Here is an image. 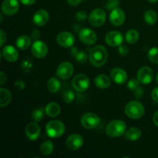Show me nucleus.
I'll return each mask as SVG.
<instances>
[{
	"instance_id": "aec40b11",
	"label": "nucleus",
	"mask_w": 158,
	"mask_h": 158,
	"mask_svg": "<svg viewBox=\"0 0 158 158\" xmlns=\"http://www.w3.org/2000/svg\"><path fill=\"white\" fill-rule=\"evenodd\" d=\"M2 56L6 61L14 63L18 60L19 52L15 47L9 45L2 49Z\"/></svg>"
},
{
	"instance_id": "0eeeda50",
	"label": "nucleus",
	"mask_w": 158,
	"mask_h": 158,
	"mask_svg": "<svg viewBox=\"0 0 158 158\" xmlns=\"http://www.w3.org/2000/svg\"><path fill=\"white\" fill-rule=\"evenodd\" d=\"M100 117L94 113H86L83 114L80 119L82 126L86 129H94L97 127L100 123Z\"/></svg>"
},
{
	"instance_id": "c756f323",
	"label": "nucleus",
	"mask_w": 158,
	"mask_h": 158,
	"mask_svg": "<svg viewBox=\"0 0 158 158\" xmlns=\"http://www.w3.org/2000/svg\"><path fill=\"white\" fill-rule=\"evenodd\" d=\"M157 15L155 11L154 10H148L144 13V21L148 25H154L157 22Z\"/></svg>"
},
{
	"instance_id": "f257e3e1",
	"label": "nucleus",
	"mask_w": 158,
	"mask_h": 158,
	"mask_svg": "<svg viewBox=\"0 0 158 158\" xmlns=\"http://www.w3.org/2000/svg\"><path fill=\"white\" fill-rule=\"evenodd\" d=\"M108 54L106 49L102 45H98L90 50L89 60L91 64L96 67H100L106 63Z\"/></svg>"
},
{
	"instance_id": "49530a36",
	"label": "nucleus",
	"mask_w": 158,
	"mask_h": 158,
	"mask_svg": "<svg viewBox=\"0 0 158 158\" xmlns=\"http://www.w3.org/2000/svg\"><path fill=\"white\" fill-rule=\"evenodd\" d=\"M15 86H18L19 89H22L25 86V83H23V81H21V80H19V81H17L16 83H15Z\"/></svg>"
},
{
	"instance_id": "a18cd8bd",
	"label": "nucleus",
	"mask_w": 158,
	"mask_h": 158,
	"mask_svg": "<svg viewBox=\"0 0 158 158\" xmlns=\"http://www.w3.org/2000/svg\"><path fill=\"white\" fill-rule=\"evenodd\" d=\"M153 123L158 127V111L154 114V117H153Z\"/></svg>"
},
{
	"instance_id": "a211bd4d",
	"label": "nucleus",
	"mask_w": 158,
	"mask_h": 158,
	"mask_svg": "<svg viewBox=\"0 0 158 158\" xmlns=\"http://www.w3.org/2000/svg\"><path fill=\"white\" fill-rule=\"evenodd\" d=\"M40 132H41V130L36 122L28 123L25 129V134L27 138L30 140H37L40 137Z\"/></svg>"
},
{
	"instance_id": "a878e982",
	"label": "nucleus",
	"mask_w": 158,
	"mask_h": 158,
	"mask_svg": "<svg viewBox=\"0 0 158 158\" xmlns=\"http://www.w3.org/2000/svg\"><path fill=\"white\" fill-rule=\"evenodd\" d=\"M71 53L78 63H84L87 60V53L85 51L79 50L77 48L72 47L71 48Z\"/></svg>"
},
{
	"instance_id": "dca6fc26",
	"label": "nucleus",
	"mask_w": 158,
	"mask_h": 158,
	"mask_svg": "<svg viewBox=\"0 0 158 158\" xmlns=\"http://www.w3.org/2000/svg\"><path fill=\"white\" fill-rule=\"evenodd\" d=\"M110 21L115 26H120L125 22V13L120 8L117 7L111 10L110 13Z\"/></svg>"
},
{
	"instance_id": "2eb2a0df",
	"label": "nucleus",
	"mask_w": 158,
	"mask_h": 158,
	"mask_svg": "<svg viewBox=\"0 0 158 158\" xmlns=\"http://www.w3.org/2000/svg\"><path fill=\"white\" fill-rule=\"evenodd\" d=\"M105 41L110 46H119L123 43V35L118 31H110L105 36Z\"/></svg>"
},
{
	"instance_id": "de8ad7c7",
	"label": "nucleus",
	"mask_w": 158,
	"mask_h": 158,
	"mask_svg": "<svg viewBox=\"0 0 158 158\" xmlns=\"http://www.w3.org/2000/svg\"><path fill=\"white\" fill-rule=\"evenodd\" d=\"M148 1L151 3H155V2H157L158 0H148Z\"/></svg>"
},
{
	"instance_id": "4c0bfd02",
	"label": "nucleus",
	"mask_w": 158,
	"mask_h": 158,
	"mask_svg": "<svg viewBox=\"0 0 158 158\" xmlns=\"http://www.w3.org/2000/svg\"><path fill=\"white\" fill-rule=\"evenodd\" d=\"M118 52L121 56H126L129 52V49H128V47L127 46L121 44L120 46H119Z\"/></svg>"
},
{
	"instance_id": "5701e85b",
	"label": "nucleus",
	"mask_w": 158,
	"mask_h": 158,
	"mask_svg": "<svg viewBox=\"0 0 158 158\" xmlns=\"http://www.w3.org/2000/svg\"><path fill=\"white\" fill-rule=\"evenodd\" d=\"M31 43H32V41H31L30 37L26 35H22L19 36L15 41L16 46L21 50L27 49L31 46Z\"/></svg>"
},
{
	"instance_id": "f3484780",
	"label": "nucleus",
	"mask_w": 158,
	"mask_h": 158,
	"mask_svg": "<svg viewBox=\"0 0 158 158\" xmlns=\"http://www.w3.org/2000/svg\"><path fill=\"white\" fill-rule=\"evenodd\" d=\"M110 78L117 84L122 85L127 80V73L121 68H114L110 71Z\"/></svg>"
},
{
	"instance_id": "58836bf2",
	"label": "nucleus",
	"mask_w": 158,
	"mask_h": 158,
	"mask_svg": "<svg viewBox=\"0 0 158 158\" xmlns=\"http://www.w3.org/2000/svg\"><path fill=\"white\" fill-rule=\"evenodd\" d=\"M6 41V34L3 31V29L0 30V46L2 47L4 46V43Z\"/></svg>"
},
{
	"instance_id": "79ce46f5",
	"label": "nucleus",
	"mask_w": 158,
	"mask_h": 158,
	"mask_svg": "<svg viewBox=\"0 0 158 158\" xmlns=\"http://www.w3.org/2000/svg\"><path fill=\"white\" fill-rule=\"evenodd\" d=\"M6 79L7 78H6V74L2 71H1V73H0V85L4 84L5 82L6 81Z\"/></svg>"
},
{
	"instance_id": "6e6552de",
	"label": "nucleus",
	"mask_w": 158,
	"mask_h": 158,
	"mask_svg": "<svg viewBox=\"0 0 158 158\" xmlns=\"http://www.w3.org/2000/svg\"><path fill=\"white\" fill-rule=\"evenodd\" d=\"M74 72V67L69 62H63L60 63L56 69V76L62 80L70 78Z\"/></svg>"
},
{
	"instance_id": "b1692460",
	"label": "nucleus",
	"mask_w": 158,
	"mask_h": 158,
	"mask_svg": "<svg viewBox=\"0 0 158 158\" xmlns=\"http://www.w3.org/2000/svg\"><path fill=\"white\" fill-rule=\"evenodd\" d=\"M142 135V132L139 128L131 127L125 133V138L131 141H136L139 140Z\"/></svg>"
},
{
	"instance_id": "39448f33",
	"label": "nucleus",
	"mask_w": 158,
	"mask_h": 158,
	"mask_svg": "<svg viewBox=\"0 0 158 158\" xmlns=\"http://www.w3.org/2000/svg\"><path fill=\"white\" fill-rule=\"evenodd\" d=\"M90 81L89 77L85 74H77L72 80V86L77 92H85L89 88Z\"/></svg>"
},
{
	"instance_id": "412c9836",
	"label": "nucleus",
	"mask_w": 158,
	"mask_h": 158,
	"mask_svg": "<svg viewBox=\"0 0 158 158\" xmlns=\"http://www.w3.org/2000/svg\"><path fill=\"white\" fill-rule=\"evenodd\" d=\"M94 83L100 89H106L110 86V78L105 74H100L94 79Z\"/></svg>"
},
{
	"instance_id": "393cba45",
	"label": "nucleus",
	"mask_w": 158,
	"mask_h": 158,
	"mask_svg": "<svg viewBox=\"0 0 158 158\" xmlns=\"http://www.w3.org/2000/svg\"><path fill=\"white\" fill-rule=\"evenodd\" d=\"M12 95L9 89L6 88H0V106L4 107L10 103Z\"/></svg>"
},
{
	"instance_id": "e433bc0d",
	"label": "nucleus",
	"mask_w": 158,
	"mask_h": 158,
	"mask_svg": "<svg viewBox=\"0 0 158 158\" xmlns=\"http://www.w3.org/2000/svg\"><path fill=\"white\" fill-rule=\"evenodd\" d=\"M134 97H135L136 99H140L143 95V88H141L140 86H138L137 89L134 90Z\"/></svg>"
},
{
	"instance_id": "f704fd0d",
	"label": "nucleus",
	"mask_w": 158,
	"mask_h": 158,
	"mask_svg": "<svg viewBox=\"0 0 158 158\" xmlns=\"http://www.w3.org/2000/svg\"><path fill=\"white\" fill-rule=\"evenodd\" d=\"M139 85H140V82L138 81L137 79H131V80H130L129 81H128L127 88L129 89H131V90L134 91V89H137L138 86H140Z\"/></svg>"
},
{
	"instance_id": "c03bdc74",
	"label": "nucleus",
	"mask_w": 158,
	"mask_h": 158,
	"mask_svg": "<svg viewBox=\"0 0 158 158\" xmlns=\"http://www.w3.org/2000/svg\"><path fill=\"white\" fill-rule=\"evenodd\" d=\"M82 0H67V2L69 3L70 6H76L77 5L80 4Z\"/></svg>"
},
{
	"instance_id": "ea45409f",
	"label": "nucleus",
	"mask_w": 158,
	"mask_h": 158,
	"mask_svg": "<svg viewBox=\"0 0 158 158\" xmlns=\"http://www.w3.org/2000/svg\"><path fill=\"white\" fill-rule=\"evenodd\" d=\"M31 37H32V40H38L39 38L40 37V31L37 30V29H34L32 32H31Z\"/></svg>"
},
{
	"instance_id": "f03ea898",
	"label": "nucleus",
	"mask_w": 158,
	"mask_h": 158,
	"mask_svg": "<svg viewBox=\"0 0 158 158\" xmlns=\"http://www.w3.org/2000/svg\"><path fill=\"white\" fill-rule=\"evenodd\" d=\"M127 124L121 120H114L110 122L106 127V135L110 137H118L126 133Z\"/></svg>"
},
{
	"instance_id": "20e7f679",
	"label": "nucleus",
	"mask_w": 158,
	"mask_h": 158,
	"mask_svg": "<svg viewBox=\"0 0 158 158\" xmlns=\"http://www.w3.org/2000/svg\"><path fill=\"white\" fill-rule=\"evenodd\" d=\"M46 132L49 137L58 138V137L63 136L64 134L65 125L60 120H51L46 124Z\"/></svg>"
},
{
	"instance_id": "72a5a7b5",
	"label": "nucleus",
	"mask_w": 158,
	"mask_h": 158,
	"mask_svg": "<svg viewBox=\"0 0 158 158\" xmlns=\"http://www.w3.org/2000/svg\"><path fill=\"white\" fill-rule=\"evenodd\" d=\"M119 4H120V1L119 0H107L106 2V8L108 10H113L115 8L118 7Z\"/></svg>"
},
{
	"instance_id": "473e14b6",
	"label": "nucleus",
	"mask_w": 158,
	"mask_h": 158,
	"mask_svg": "<svg viewBox=\"0 0 158 158\" xmlns=\"http://www.w3.org/2000/svg\"><path fill=\"white\" fill-rule=\"evenodd\" d=\"M63 100L65 101V103H71L74 100V98H75V94L73 92L71 89H67V90L65 91L63 93Z\"/></svg>"
},
{
	"instance_id": "6ab92c4d",
	"label": "nucleus",
	"mask_w": 158,
	"mask_h": 158,
	"mask_svg": "<svg viewBox=\"0 0 158 158\" xmlns=\"http://www.w3.org/2000/svg\"><path fill=\"white\" fill-rule=\"evenodd\" d=\"M49 15L45 9H39L33 15V23L37 26H43L48 23Z\"/></svg>"
},
{
	"instance_id": "7ed1b4c3",
	"label": "nucleus",
	"mask_w": 158,
	"mask_h": 158,
	"mask_svg": "<svg viewBox=\"0 0 158 158\" xmlns=\"http://www.w3.org/2000/svg\"><path fill=\"white\" fill-rule=\"evenodd\" d=\"M125 113L130 118L134 120L140 119L144 114V106L140 102L137 100H133L126 105Z\"/></svg>"
},
{
	"instance_id": "f8f14e48",
	"label": "nucleus",
	"mask_w": 158,
	"mask_h": 158,
	"mask_svg": "<svg viewBox=\"0 0 158 158\" xmlns=\"http://www.w3.org/2000/svg\"><path fill=\"white\" fill-rule=\"evenodd\" d=\"M56 41L62 47H72L75 43V36L69 32H62L57 35Z\"/></svg>"
},
{
	"instance_id": "1a4fd4ad",
	"label": "nucleus",
	"mask_w": 158,
	"mask_h": 158,
	"mask_svg": "<svg viewBox=\"0 0 158 158\" xmlns=\"http://www.w3.org/2000/svg\"><path fill=\"white\" fill-rule=\"evenodd\" d=\"M154 71L148 66H143L138 70L137 79L141 84H149L154 80Z\"/></svg>"
},
{
	"instance_id": "423d86ee",
	"label": "nucleus",
	"mask_w": 158,
	"mask_h": 158,
	"mask_svg": "<svg viewBox=\"0 0 158 158\" xmlns=\"http://www.w3.org/2000/svg\"><path fill=\"white\" fill-rule=\"evenodd\" d=\"M106 12L103 9L97 8L93 10L89 15V23L94 27H99L104 24L106 21Z\"/></svg>"
},
{
	"instance_id": "a19ab883",
	"label": "nucleus",
	"mask_w": 158,
	"mask_h": 158,
	"mask_svg": "<svg viewBox=\"0 0 158 158\" xmlns=\"http://www.w3.org/2000/svg\"><path fill=\"white\" fill-rule=\"evenodd\" d=\"M151 97H152V99L154 101L158 103V86L153 89L152 93H151Z\"/></svg>"
},
{
	"instance_id": "c9c22d12",
	"label": "nucleus",
	"mask_w": 158,
	"mask_h": 158,
	"mask_svg": "<svg viewBox=\"0 0 158 158\" xmlns=\"http://www.w3.org/2000/svg\"><path fill=\"white\" fill-rule=\"evenodd\" d=\"M86 18H87V14L84 11H80L76 14V19L79 22H84L86 19Z\"/></svg>"
},
{
	"instance_id": "cd10ccee",
	"label": "nucleus",
	"mask_w": 158,
	"mask_h": 158,
	"mask_svg": "<svg viewBox=\"0 0 158 158\" xmlns=\"http://www.w3.org/2000/svg\"><path fill=\"white\" fill-rule=\"evenodd\" d=\"M139 37H140V35H139L138 31L135 29H130L125 35V40L130 44H134L138 41Z\"/></svg>"
},
{
	"instance_id": "2f4dec72",
	"label": "nucleus",
	"mask_w": 158,
	"mask_h": 158,
	"mask_svg": "<svg viewBox=\"0 0 158 158\" xmlns=\"http://www.w3.org/2000/svg\"><path fill=\"white\" fill-rule=\"evenodd\" d=\"M148 59L150 61L155 64H158V48L153 47L148 52Z\"/></svg>"
},
{
	"instance_id": "bb28decb",
	"label": "nucleus",
	"mask_w": 158,
	"mask_h": 158,
	"mask_svg": "<svg viewBox=\"0 0 158 158\" xmlns=\"http://www.w3.org/2000/svg\"><path fill=\"white\" fill-rule=\"evenodd\" d=\"M47 88L49 92L55 93L59 92V90L61 88V83L60 81L56 77H51L47 82Z\"/></svg>"
},
{
	"instance_id": "4be33fe9",
	"label": "nucleus",
	"mask_w": 158,
	"mask_h": 158,
	"mask_svg": "<svg viewBox=\"0 0 158 158\" xmlns=\"http://www.w3.org/2000/svg\"><path fill=\"white\" fill-rule=\"evenodd\" d=\"M45 110H46V115L50 117H56L60 115V112H61V108L58 103H55V102H51L46 105Z\"/></svg>"
},
{
	"instance_id": "9d476101",
	"label": "nucleus",
	"mask_w": 158,
	"mask_h": 158,
	"mask_svg": "<svg viewBox=\"0 0 158 158\" xmlns=\"http://www.w3.org/2000/svg\"><path fill=\"white\" fill-rule=\"evenodd\" d=\"M79 38L85 45L91 46L97 41V35L95 32L89 28H83L79 32Z\"/></svg>"
},
{
	"instance_id": "37998d69",
	"label": "nucleus",
	"mask_w": 158,
	"mask_h": 158,
	"mask_svg": "<svg viewBox=\"0 0 158 158\" xmlns=\"http://www.w3.org/2000/svg\"><path fill=\"white\" fill-rule=\"evenodd\" d=\"M20 2L24 6H31L35 2V0H19Z\"/></svg>"
},
{
	"instance_id": "7c9ffc66",
	"label": "nucleus",
	"mask_w": 158,
	"mask_h": 158,
	"mask_svg": "<svg viewBox=\"0 0 158 158\" xmlns=\"http://www.w3.org/2000/svg\"><path fill=\"white\" fill-rule=\"evenodd\" d=\"M45 114H46V110H45L44 108L40 107L38 109H35L32 114V120L36 122V123L40 122L44 117Z\"/></svg>"
},
{
	"instance_id": "9b49d317",
	"label": "nucleus",
	"mask_w": 158,
	"mask_h": 158,
	"mask_svg": "<svg viewBox=\"0 0 158 158\" xmlns=\"http://www.w3.org/2000/svg\"><path fill=\"white\" fill-rule=\"evenodd\" d=\"M32 53L35 58L42 59L44 58L48 53V46L44 42L40 40H35L31 47Z\"/></svg>"
},
{
	"instance_id": "4468645a",
	"label": "nucleus",
	"mask_w": 158,
	"mask_h": 158,
	"mask_svg": "<svg viewBox=\"0 0 158 158\" xmlns=\"http://www.w3.org/2000/svg\"><path fill=\"white\" fill-rule=\"evenodd\" d=\"M83 145V138L78 134H73L67 137L66 141V146L68 149L72 151H77L82 148Z\"/></svg>"
},
{
	"instance_id": "09e8293b",
	"label": "nucleus",
	"mask_w": 158,
	"mask_h": 158,
	"mask_svg": "<svg viewBox=\"0 0 158 158\" xmlns=\"http://www.w3.org/2000/svg\"><path fill=\"white\" fill-rule=\"evenodd\" d=\"M156 82H157V83L158 84V73L157 74V76H156Z\"/></svg>"
},
{
	"instance_id": "ddd939ff",
	"label": "nucleus",
	"mask_w": 158,
	"mask_h": 158,
	"mask_svg": "<svg viewBox=\"0 0 158 158\" xmlns=\"http://www.w3.org/2000/svg\"><path fill=\"white\" fill-rule=\"evenodd\" d=\"M19 9V4L18 0H4L2 3V12L6 15H14L16 13Z\"/></svg>"
},
{
	"instance_id": "c85d7f7f",
	"label": "nucleus",
	"mask_w": 158,
	"mask_h": 158,
	"mask_svg": "<svg viewBox=\"0 0 158 158\" xmlns=\"http://www.w3.org/2000/svg\"><path fill=\"white\" fill-rule=\"evenodd\" d=\"M40 151H41L42 154L43 155H49L52 154L54 151V145L52 141L50 140H46L43 142L40 148Z\"/></svg>"
}]
</instances>
